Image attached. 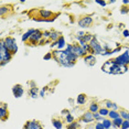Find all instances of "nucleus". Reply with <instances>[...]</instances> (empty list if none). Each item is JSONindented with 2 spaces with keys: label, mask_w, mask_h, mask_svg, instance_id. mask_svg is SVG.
Here are the masks:
<instances>
[{
  "label": "nucleus",
  "mask_w": 129,
  "mask_h": 129,
  "mask_svg": "<svg viewBox=\"0 0 129 129\" xmlns=\"http://www.w3.org/2000/svg\"><path fill=\"white\" fill-rule=\"evenodd\" d=\"M12 93L14 95V97L19 98L21 97V96L23 95V88L21 85H14V86L12 87Z\"/></svg>",
  "instance_id": "nucleus-8"
},
{
  "label": "nucleus",
  "mask_w": 129,
  "mask_h": 129,
  "mask_svg": "<svg viewBox=\"0 0 129 129\" xmlns=\"http://www.w3.org/2000/svg\"><path fill=\"white\" fill-rule=\"evenodd\" d=\"M128 115H129V113H127L126 110H121V111H120V116H121L125 120H128Z\"/></svg>",
  "instance_id": "nucleus-24"
},
{
  "label": "nucleus",
  "mask_w": 129,
  "mask_h": 129,
  "mask_svg": "<svg viewBox=\"0 0 129 129\" xmlns=\"http://www.w3.org/2000/svg\"><path fill=\"white\" fill-rule=\"evenodd\" d=\"M37 92H38V89L36 88V87H34V88H31L30 94H31V97H32V98H37V97H38Z\"/></svg>",
  "instance_id": "nucleus-23"
},
{
  "label": "nucleus",
  "mask_w": 129,
  "mask_h": 129,
  "mask_svg": "<svg viewBox=\"0 0 129 129\" xmlns=\"http://www.w3.org/2000/svg\"><path fill=\"white\" fill-rule=\"evenodd\" d=\"M108 116H109L111 119H116V118H118V117H120V114H118L116 110H111V111H109Z\"/></svg>",
  "instance_id": "nucleus-19"
},
{
  "label": "nucleus",
  "mask_w": 129,
  "mask_h": 129,
  "mask_svg": "<svg viewBox=\"0 0 129 129\" xmlns=\"http://www.w3.org/2000/svg\"><path fill=\"white\" fill-rule=\"evenodd\" d=\"M89 46H90V49H92V52L95 53V54H101L103 52V49H102L101 44L97 42V40H96L95 38L89 42Z\"/></svg>",
  "instance_id": "nucleus-6"
},
{
  "label": "nucleus",
  "mask_w": 129,
  "mask_h": 129,
  "mask_svg": "<svg viewBox=\"0 0 129 129\" xmlns=\"http://www.w3.org/2000/svg\"><path fill=\"white\" fill-rule=\"evenodd\" d=\"M96 4L101 5V6H103V7H105V6H106V2H104V1H96Z\"/></svg>",
  "instance_id": "nucleus-35"
},
{
  "label": "nucleus",
  "mask_w": 129,
  "mask_h": 129,
  "mask_svg": "<svg viewBox=\"0 0 129 129\" xmlns=\"http://www.w3.org/2000/svg\"><path fill=\"white\" fill-rule=\"evenodd\" d=\"M121 129H128L129 128V120H124V122H122L121 127H120Z\"/></svg>",
  "instance_id": "nucleus-27"
},
{
  "label": "nucleus",
  "mask_w": 129,
  "mask_h": 129,
  "mask_svg": "<svg viewBox=\"0 0 129 129\" xmlns=\"http://www.w3.org/2000/svg\"><path fill=\"white\" fill-rule=\"evenodd\" d=\"M43 37V33L41 31H39V30H36L33 32V34L30 37V42L31 43H33V42H38L41 38Z\"/></svg>",
  "instance_id": "nucleus-11"
},
{
  "label": "nucleus",
  "mask_w": 129,
  "mask_h": 129,
  "mask_svg": "<svg viewBox=\"0 0 129 129\" xmlns=\"http://www.w3.org/2000/svg\"><path fill=\"white\" fill-rule=\"evenodd\" d=\"M99 114H101L102 116H106V115H108V114H109V111H108L107 108H102V109L99 110Z\"/></svg>",
  "instance_id": "nucleus-25"
},
{
  "label": "nucleus",
  "mask_w": 129,
  "mask_h": 129,
  "mask_svg": "<svg viewBox=\"0 0 129 129\" xmlns=\"http://www.w3.org/2000/svg\"><path fill=\"white\" fill-rule=\"evenodd\" d=\"M84 61H85V63L86 64H88V65H94V64L96 63V58L93 56V55H87V56H85L84 58Z\"/></svg>",
  "instance_id": "nucleus-14"
},
{
  "label": "nucleus",
  "mask_w": 129,
  "mask_h": 129,
  "mask_svg": "<svg viewBox=\"0 0 129 129\" xmlns=\"http://www.w3.org/2000/svg\"><path fill=\"white\" fill-rule=\"evenodd\" d=\"M57 48L58 49H62L64 45H65V41H64V38L63 37H61V38H58V40H57Z\"/></svg>",
  "instance_id": "nucleus-20"
},
{
  "label": "nucleus",
  "mask_w": 129,
  "mask_h": 129,
  "mask_svg": "<svg viewBox=\"0 0 129 129\" xmlns=\"http://www.w3.org/2000/svg\"><path fill=\"white\" fill-rule=\"evenodd\" d=\"M73 53H74L76 56H84V55H86V52L84 51V49L82 48V46L80 45H73Z\"/></svg>",
  "instance_id": "nucleus-10"
},
{
  "label": "nucleus",
  "mask_w": 129,
  "mask_h": 129,
  "mask_svg": "<svg viewBox=\"0 0 129 129\" xmlns=\"http://www.w3.org/2000/svg\"><path fill=\"white\" fill-rule=\"evenodd\" d=\"M92 23H93V19L90 17H85V18L78 21V25L82 28H85V27H89Z\"/></svg>",
  "instance_id": "nucleus-9"
},
{
  "label": "nucleus",
  "mask_w": 129,
  "mask_h": 129,
  "mask_svg": "<svg viewBox=\"0 0 129 129\" xmlns=\"http://www.w3.org/2000/svg\"><path fill=\"white\" fill-rule=\"evenodd\" d=\"M51 57H52V53H49V54H46L44 56V60H50Z\"/></svg>",
  "instance_id": "nucleus-34"
},
{
  "label": "nucleus",
  "mask_w": 129,
  "mask_h": 129,
  "mask_svg": "<svg viewBox=\"0 0 129 129\" xmlns=\"http://www.w3.org/2000/svg\"><path fill=\"white\" fill-rule=\"evenodd\" d=\"M94 119H96V120H99V119H102V115L101 114H94Z\"/></svg>",
  "instance_id": "nucleus-33"
},
{
  "label": "nucleus",
  "mask_w": 129,
  "mask_h": 129,
  "mask_svg": "<svg viewBox=\"0 0 129 129\" xmlns=\"http://www.w3.org/2000/svg\"><path fill=\"white\" fill-rule=\"evenodd\" d=\"M53 55H54L55 60H56L61 65H63L65 67H72L75 64L76 58H77V56H76L73 52H69V51H66V50H64V51H62V50H61V51L60 50L55 51Z\"/></svg>",
  "instance_id": "nucleus-1"
},
{
  "label": "nucleus",
  "mask_w": 129,
  "mask_h": 129,
  "mask_svg": "<svg viewBox=\"0 0 129 129\" xmlns=\"http://www.w3.org/2000/svg\"><path fill=\"white\" fill-rule=\"evenodd\" d=\"M105 104H106V107H107V108H110V107L113 108V105H114V104H113V103H111V102H109V101H106V102H105Z\"/></svg>",
  "instance_id": "nucleus-32"
},
{
  "label": "nucleus",
  "mask_w": 129,
  "mask_h": 129,
  "mask_svg": "<svg viewBox=\"0 0 129 129\" xmlns=\"http://www.w3.org/2000/svg\"><path fill=\"white\" fill-rule=\"evenodd\" d=\"M128 120H129V115H128Z\"/></svg>",
  "instance_id": "nucleus-39"
},
{
  "label": "nucleus",
  "mask_w": 129,
  "mask_h": 129,
  "mask_svg": "<svg viewBox=\"0 0 129 129\" xmlns=\"http://www.w3.org/2000/svg\"><path fill=\"white\" fill-rule=\"evenodd\" d=\"M128 36H129V31H128V30H125V31H124V37L127 38Z\"/></svg>",
  "instance_id": "nucleus-36"
},
{
  "label": "nucleus",
  "mask_w": 129,
  "mask_h": 129,
  "mask_svg": "<svg viewBox=\"0 0 129 129\" xmlns=\"http://www.w3.org/2000/svg\"><path fill=\"white\" fill-rule=\"evenodd\" d=\"M58 36H60V34L57 33V32H51V39H53V40H55L56 39V38H58Z\"/></svg>",
  "instance_id": "nucleus-29"
},
{
  "label": "nucleus",
  "mask_w": 129,
  "mask_h": 129,
  "mask_svg": "<svg viewBox=\"0 0 129 129\" xmlns=\"http://www.w3.org/2000/svg\"><path fill=\"white\" fill-rule=\"evenodd\" d=\"M95 129H105V128H104V126H103L102 122H97L95 126Z\"/></svg>",
  "instance_id": "nucleus-31"
},
{
  "label": "nucleus",
  "mask_w": 129,
  "mask_h": 129,
  "mask_svg": "<svg viewBox=\"0 0 129 129\" xmlns=\"http://www.w3.org/2000/svg\"><path fill=\"white\" fill-rule=\"evenodd\" d=\"M36 31V30H33V29H31V30H29L27 33H24L22 36V41H27L28 39H30V37L32 36V34H33V32Z\"/></svg>",
  "instance_id": "nucleus-16"
},
{
  "label": "nucleus",
  "mask_w": 129,
  "mask_h": 129,
  "mask_svg": "<svg viewBox=\"0 0 129 129\" xmlns=\"http://www.w3.org/2000/svg\"><path fill=\"white\" fill-rule=\"evenodd\" d=\"M40 96H42V97H43V96H44V90H41V92H40Z\"/></svg>",
  "instance_id": "nucleus-37"
},
{
  "label": "nucleus",
  "mask_w": 129,
  "mask_h": 129,
  "mask_svg": "<svg viewBox=\"0 0 129 129\" xmlns=\"http://www.w3.org/2000/svg\"><path fill=\"white\" fill-rule=\"evenodd\" d=\"M89 109H90L92 113H96L97 109H98V106L96 104H92V105H90V107H89Z\"/></svg>",
  "instance_id": "nucleus-26"
},
{
  "label": "nucleus",
  "mask_w": 129,
  "mask_h": 129,
  "mask_svg": "<svg viewBox=\"0 0 129 129\" xmlns=\"http://www.w3.org/2000/svg\"><path fill=\"white\" fill-rule=\"evenodd\" d=\"M4 42H5L6 49H7L11 54H16L17 53V51H18V45H17L16 40H14L13 38H10V37L6 38Z\"/></svg>",
  "instance_id": "nucleus-4"
},
{
  "label": "nucleus",
  "mask_w": 129,
  "mask_h": 129,
  "mask_svg": "<svg viewBox=\"0 0 129 129\" xmlns=\"http://www.w3.org/2000/svg\"><path fill=\"white\" fill-rule=\"evenodd\" d=\"M11 54L5 46V42L1 41L0 43V61H1V65H5L6 63H8L11 58Z\"/></svg>",
  "instance_id": "nucleus-3"
},
{
  "label": "nucleus",
  "mask_w": 129,
  "mask_h": 129,
  "mask_svg": "<svg viewBox=\"0 0 129 129\" xmlns=\"http://www.w3.org/2000/svg\"><path fill=\"white\" fill-rule=\"evenodd\" d=\"M77 127H78V124H77V122H72V124L69 125L67 129H77Z\"/></svg>",
  "instance_id": "nucleus-28"
},
{
  "label": "nucleus",
  "mask_w": 129,
  "mask_h": 129,
  "mask_svg": "<svg viewBox=\"0 0 129 129\" xmlns=\"http://www.w3.org/2000/svg\"><path fill=\"white\" fill-rule=\"evenodd\" d=\"M102 124H103V126H104V128H105V129H109L111 126H113V122H111L109 119H104V120H103Z\"/></svg>",
  "instance_id": "nucleus-17"
},
{
  "label": "nucleus",
  "mask_w": 129,
  "mask_h": 129,
  "mask_svg": "<svg viewBox=\"0 0 129 129\" xmlns=\"http://www.w3.org/2000/svg\"><path fill=\"white\" fill-rule=\"evenodd\" d=\"M23 129H42L41 125L36 120H32V121H28L25 126L23 127Z\"/></svg>",
  "instance_id": "nucleus-7"
},
{
  "label": "nucleus",
  "mask_w": 129,
  "mask_h": 129,
  "mask_svg": "<svg viewBox=\"0 0 129 129\" xmlns=\"http://www.w3.org/2000/svg\"><path fill=\"white\" fill-rule=\"evenodd\" d=\"M85 101H86V96L84 94H81V95L77 96V103L78 104H84Z\"/></svg>",
  "instance_id": "nucleus-22"
},
{
  "label": "nucleus",
  "mask_w": 129,
  "mask_h": 129,
  "mask_svg": "<svg viewBox=\"0 0 129 129\" xmlns=\"http://www.w3.org/2000/svg\"><path fill=\"white\" fill-rule=\"evenodd\" d=\"M40 14L43 17V18H50L52 16V12L51 11H46V10H42L40 11Z\"/></svg>",
  "instance_id": "nucleus-21"
},
{
  "label": "nucleus",
  "mask_w": 129,
  "mask_h": 129,
  "mask_svg": "<svg viewBox=\"0 0 129 129\" xmlns=\"http://www.w3.org/2000/svg\"><path fill=\"white\" fill-rule=\"evenodd\" d=\"M73 119H74V118H73V116H72V115H70V114L66 116V121H67V122H70V124H72V122H73Z\"/></svg>",
  "instance_id": "nucleus-30"
},
{
  "label": "nucleus",
  "mask_w": 129,
  "mask_h": 129,
  "mask_svg": "<svg viewBox=\"0 0 129 129\" xmlns=\"http://www.w3.org/2000/svg\"><path fill=\"white\" fill-rule=\"evenodd\" d=\"M52 124H53V126L56 129H62V127H63L62 122H61L60 120H57V119H53V120H52Z\"/></svg>",
  "instance_id": "nucleus-18"
},
{
  "label": "nucleus",
  "mask_w": 129,
  "mask_h": 129,
  "mask_svg": "<svg viewBox=\"0 0 129 129\" xmlns=\"http://www.w3.org/2000/svg\"><path fill=\"white\" fill-rule=\"evenodd\" d=\"M122 118L121 117H118V118H116V119H114V122H113V126H114V128H117V127H121V125H122Z\"/></svg>",
  "instance_id": "nucleus-15"
},
{
  "label": "nucleus",
  "mask_w": 129,
  "mask_h": 129,
  "mask_svg": "<svg viewBox=\"0 0 129 129\" xmlns=\"http://www.w3.org/2000/svg\"><path fill=\"white\" fill-rule=\"evenodd\" d=\"M8 116V109L6 107L5 104H1V107H0V117H1V120H6Z\"/></svg>",
  "instance_id": "nucleus-13"
},
{
  "label": "nucleus",
  "mask_w": 129,
  "mask_h": 129,
  "mask_svg": "<svg viewBox=\"0 0 129 129\" xmlns=\"http://www.w3.org/2000/svg\"><path fill=\"white\" fill-rule=\"evenodd\" d=\"M124 4H125V5H127V4H129V1H128V0H125Z\"/></svg>",
  "instance_id": "nucleus-38"
},
{
  "label": "nucleus",
  "mask_w": 129,
  "mask_h": 129,
  "mask_svg": "<svg viewBox=\"0 0 129 129\" xmlns=\"http://www.w3.org/2000/svg\"><path fill=\"white\" fill-rule=\"evenodd\" d=\"M94 120V114H92V111H88V113H85L83 117H82V121L83 122H90Z\"/></svg>",
  "instance_id": "nucleus-12"
},
{
  "label": "nucleus",
  "mask_w": 129,
  "mask_h": 129,
  "mask_svg": "<svg viewBox=\"0 0 129 129\" xmlns=\"http://www.w3.org/2000/svg\"><path fill=\"white\" fill-rule=\"evenodd\" d=\"M114 62L117 64H120V65H127V64H129V52L127 51V52H125L124 54L117 56L115 60H114Z\"/></svg>",
  "instance_id": "nucleus-5"
},
{
  "label": "nucleus",
  "mask_w": 129,
  "mask_h": 129,
  "mask_svg": "<svg viewBox=\"0 0 129 129\" xmlns=\"http://www.w3.org/2000/svg\"><path fill=\"white\" fill-rule=\"evenodd\" d=\"M102 70L109 74H124L127 72L128 69L126 65H120L114 62V60H109L102 66Z\"/></svg>",
  "instance_id": "nucleus-2"
}]
</instances>
